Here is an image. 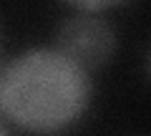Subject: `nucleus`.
Masks as SVG:
<instances>
[{"label": "nucleus", "mask_w": 151, "mask_h": 136, "mask_svg": "<svg viewBox=\"0 0 151 136\" xmlns=\"http://www.w3.org/2000/svg\"><path fill=\"white\" fill-rule=\"evenodd\" d=\"M55 48L86 71L101 68L116 50V33L111 23L96 13H78L60 23L55 33Z\"/></svg>", "instance_id": "obj_2"}, {"label": "nucleus", "mask_w": 151, "mask_h": 136, "mask_svg": "<svg viewBox=\"0 0 151 136\" xmlns=\"http://www.w3.org/2000/svg\"><path fill=\"white\" fill-rule=\"evenodd\" d=\"M146 73H149V78H151V50H149V55H146Z\"/></svg>", "instance_id": "obj_4"}, {"label": "nucleus", "mask_w": 151, "mask_h": 136, "mask_svg": "<svg viewBox=\"0 0 151 136\" xmlns=\"http://www.w3.org/2000/svg\"><path fill=\"white\" fill-rule=\"evenodd\" d=\"M91 78L58 48L28 50L0 76V106L8 121L28 131H58L86 111Z\"/></svg>", "instance_id": "obj_1"}, {"label": "nucleus", "mask_w": 151, "mask_h": 136, "mask_svg": "<svg viewBox=\"0 0 151 136\" xmlns=\"http://www.w3.org/2000/svg\"><path fill=\"white\" fill-rule=\"evenodd\" d=\"M3 136H8V131H3Z\"/></svg>", "instance_id": "obj_5"}, {"label": "nucleus", "mask_w": 151, "mask_h": 136, "mask_svg": "<svg viewBox=\"0 0 151 136\" xmlns=\"http://www.w3.org/2000/svg\"><path fill=\"white\" fill-rule=\"evenodd\" d=\"M78 8H86V10H98V8H108V5H116V3H124V0H68Z\"/></svg>", "instance_id": "obj_3"}]
</instances>
